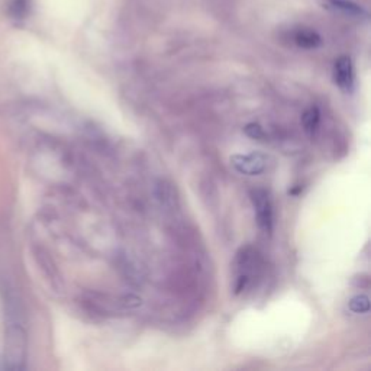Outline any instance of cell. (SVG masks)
<instances>
[{"label":"cell","mask_w":371,"mask_h":371,"mask_svg":"<svg viewBox=\"0 0 371 371\" xmlns=\"http://www.w3.org/2000/svg\"><path fill=\"white\" fill-rule=\"evenodd\" d=\"M8 12L13 19H23L30 12V2L28 0H11Z\"/></svg>","instance_id":"10"},{"label":"cell","mask_w":371,"mask_h":371,"mask_svg":"<svg viewBox=\"0 0 371 371\" xmlns=\"http://www.w3.org/2000/svg\"><path fill=\"white\" fill-rule=\"evenodd\" d=\"M323 4V8H327L335 13H341V15H345V16H351V18H363L365 16V11L351 2V0H322Z\"/></svg>","instance_id":"6"},{"label":"cell","mask_w":371,"mask_h":371,"mask_svg":"<svg viewBox=\"0 0 371 371\" xmlns=\"http://www.w3.org/2000/svg\"><path fill=\"white\" fill-rule=\"evenodd\" d=\"M348 306H350L351 312H354V313H365V312H368V308H370L368 297L364 294L356 296L354 299L350 300V305Z\"/></svg>","instance_id":"11"},{"label":"cell","mask_w":371,"mask_h":371,"mask_svg":"<svg viewBox=\"0 0 371 371\" xmlns=\"http://www.w3.org/2000/svg\"><path fill=\"white\" fill-rule=\"evenodd\" d=\"M251 202L254 206L255 219H257L259 226L266 232V234H271L274 225V212H273V203L270 195L263 189H255L251 192Z\"/></svg>","instance_id":"3"},{"label":"cell","mask_w":371,"mask_h":371,"mask_svg":"<svg viewBox=\"0 0 371 371\" xmlns=\"http://www.w3.org/2000/svg\"><path fill=\"white\" fill-rule=\"evenodd\" d=\"M245 132L248 136H251L252 139H259V141H261V139L264 138V131L260 125L257 124H249L247 128H245Z\"/></svg>","instance_id":"12"},{"label":"cell","mask_w":371,"mask_h":371,"mask_svg":"<svg viewBox=\"0 0 371 371\" xmlns=\"http://www.w3.org/2000/svg\"><path fill=\"white\" fill-rule=\"evenodd\" d=\"M293 39L299 48H304V50H315L322 44L320 35L312 28H305V27L299 28L294 32Z\"/></svg>","instance_id":"7"},{"label":"cell","mask_w":371,"mask_h":371,"mask_svg":"<svg viewBox=\"0 0 371 371\" xmlns=\"http://www.w3.org/2000/svg\"><path fill=\"white\" fill-rule=\"evenodd\" d=\"M334 80L345 91H351L354 86V67L350 57H339L334 65Z\"/></svg>","instance_id":"5"},{"label":"cell","mask_w":371,"mask_h":371,"mask_svg":"<svg viewBox=\"0 0 371 371\" xmlns=\"http://www.w3.org/2000/svg\"><path fill=\"white\" fill-rule=\"evenodd\" d=\"M261 266H263V260L257 249L252 247L241 248V251L237 254V260H235L234 290L237 294L242 293L249 287L254 278L260 274Z\"/></svg>","instance_id":"1"},{"label":"cell","mask_w":371,"mask_h":371,"mask_svg":"<svg viewBox=\"0 0 371 371\" xmlns=\"http://www.w3.org/2000/svg\"><path fill=\"white\" fill-rule=\"evenodd\" d=\"M320 124V110L318 106H311L301 116V125L308 135H315Z\"/></svg>","instance_id":"8"},{"label":"cell","mask_w":371,"mask_h":371,"mask_svg":"<svg viewBox=\"0 0 371 371\" xmlns=\"http://www.w3.org/2000/svg\"><path fill=\"white\" fill-rule=\"evenodd\" d=\"M230 162L238 173L245 176H259L267 169V157L260 152L234 155L230 158Z\"/></svg>","instance_id":"4"},{"label":"cell","mask_w":371,"mask_h":371,"mask_svg":"<svg viewBox=\"0 0 371 371\" xmlns=\"http://www.w3.org/2000/svg\"><path fill=\"white\" fill-rule=\"evenodd\" d=\"M35 257L39 263V266L42 267V270L46 273V275L50 277L51 282H56V283H60V278H58V273H57V268L56 266L53 264L50 255L46 254L44 249H38L35 251Z\"/></svg>","instance_id":"9"},{"label":"cell","mask_w":371,"mask_h":371,"mask_svg":"<svg viewBox=\"0 0 371 371\" xmlns=\"http://www.w3.org/2000/svg\"><path fill=\"white\" fill-rule=\"evenodd\" d=\"M27 360V334L16 319H9L5 345V367L20 370Z\"/></svg>","instance_id":"2"}]
</instances>
